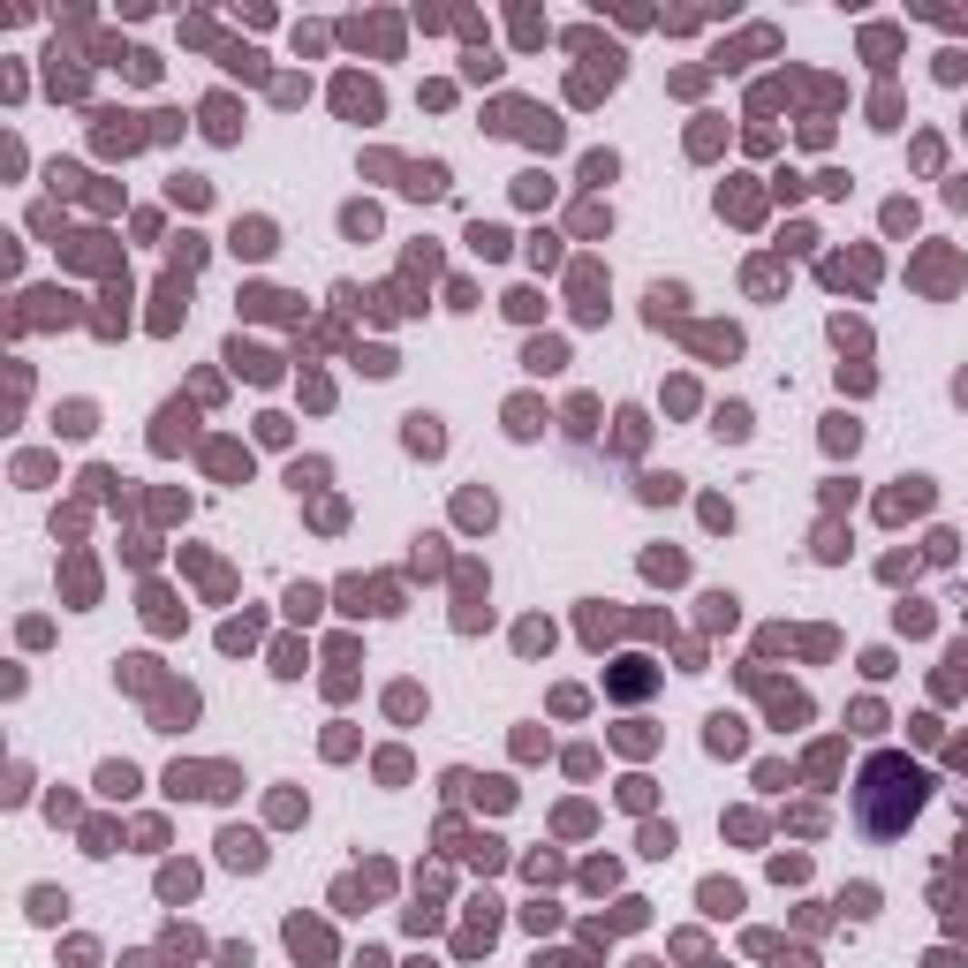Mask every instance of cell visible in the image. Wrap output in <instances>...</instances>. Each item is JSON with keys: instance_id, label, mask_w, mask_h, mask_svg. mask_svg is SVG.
Here are the masks:
<instances>
[{"instance_id": "1", "label": "cell", "mask_w": 968, "mask_h": 968, "mask_svg": "<svg viewBox=\"0 0 968 968\" xmlns=\"http://www.w3.org/2000/svg\"><path fill=\"white\" fill-rule=\"evenodd\" d=\"M923 794H931V780L900 757V749H886V757H870L863 764V787H855V817H863V832H877V840H893L900 825L923 810Z\"/></svg>"}, {"instance_id": "2", "label": "cell", "mask_w": 968, "mask_h": 968, "mask_svg": "<svg viewBox=\"0 0 968 968\" xmlns=\"http://www.w3.org/2000/svg\"><path fill=\"white\" fill-rule=\"evenodd\" d=\"M220 848H227V863H235V870H257V863H265V848H257V832H227Z\"/></svg>"}, {"instance_id": "3", "label": "cell", "mask_w": 968, "mask_h": 968, "mask_svg": "<svg viewBox=\"0 0 968 968\" xmlns=\"http://www.w3.org/2000/svg\"><path fill=\"white\" fill-rule=\"evenodd\" d=\"M408 446H417V455H439V417H408Z\"/></svg>"}, {"instance_id": "4", "label": "cell", "mask_w": 968, "mask_h": 968, "mask_svg": "<svg viewBox=\"0 0 968 968\" xmlns=\"http://www.w3.org/2000/svg\"><path fill=\"white\" fill-rule=\"evenodd\" d=\"M235 250H250V257H265V250H273V227H265V220H250V227H235Z\"/></svg>"}, {"instance_id": "5", "label": "cell", "mask_w": 968, "mask_h": 968, "mask_svg": "<svg viewBox=\"0 0 968 968\" xmlns=\"http://www.w3.org/2000/svg\"><path fill=\"white\" fill-rule=\"evenodd\" d=\"M340 106H356V114H379V91H371V83H340Z\"/></svg>"}, {"instance_id": "6", "label": "cell", "mask_w": 968, "mask_h": 968, "mask_svg": "<svg viewBox=\"0 0 968 968\" xmlns=\"http://www.w3.org/2000/svg\"><path fill=\"white\" fill-rule=\"evenodd\" d=\"M99 787H106V794H129V787H137V772H129V764H106Z\"/></svg>"}, {"instance_id": "7", "label": "cell", "mask_w": 968, "mask_h": 968, "mask_svg": "<svg viewBox=\"0 0 968 968\" xmlns=\"http://www.w3.org/2000/svg\"><path fill=\"white\" fill-rule=\"evenodd\" d=\"M704 908L726 915V908H742V893H734V886H704Z\"/></svg>"}, {"instance_id": "8", "label": "cell", "mask_w": 968, "mask_h": 968, "mask_svg": "<svg viewBox=\"0 0 968 968\" xmlns=\"http://www.w3.org/2000/svg\"><path fill=\"white\" fill-rule=\"evenodd\" d=\"M469 243H477L484 257H500V250H507V235H500V227H469Z\"/></svg>"}]
</instances>
